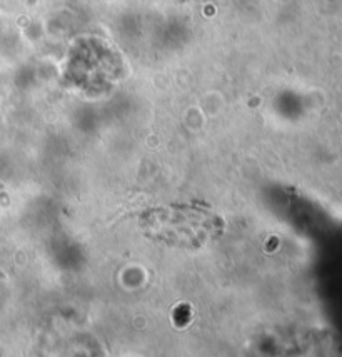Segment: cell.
I'll list each match as a JSON object with an SVG mask.
<instances>
[{"mask_svg":"<svg viewBox=\"0 0 342 357\" xmlns=\"http://www.w3.org/2000/svg\"><path fill=\"white\" fill-rule=\"evenodd\" d=\"M142 234L176 249H202L224 234V221L199 204H165L140 215Z\"/></svg>","mask_w":342,"mask_h":357,"instance_id":"obj_1","label":"cell"}]
</instances>
